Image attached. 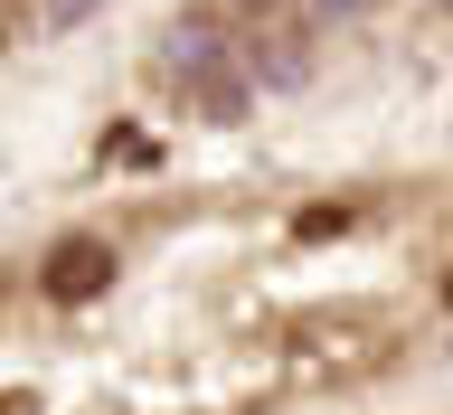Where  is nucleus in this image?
<instances>
[{
  "label": "nucleus",
  "instance_id": "nucleus-5",
  "mask_svg": "<svg viewBox=\"0 0 453 415\" xmlns=\"http://www.w3.org/2000/svg\"><path fill=\"white\" fill-rule=\"evenodd\" d=\"M349 10H368V0H311V19H349Z\"/></svg>",
  "mask_w": 453,
  "mask_h": 415
},
{
  "label": "nucleus",
  "instance_id": "nucleus-1",
  "mask_svg": "<svg viewBox=\"0 0 453 415\" xmlns=\"http://www.w3.org/2000/svg\"><path fill=\"white\" fill-rule=\"evenodd\" d=\"M170 76H180V95H189V113H208V123H236L246 113V76L226 66V38L218 28H180L170 38Z\"/></svg>",
  "mask_w": 453,
  "mask_h": 415
},
{
  "label": "nucleus",
  "instance_id": "nucleus-7",
  "mask_svg": "<svg viewBox=\"0 0 453 415\" xmlns=\"http://www.w3.org/2000/svg\"><path fill=\"white\" fill-rule=\"evenodd\" d=\"M434 10H453V0H434Z\"/></svg>",
  "mask_w": 453,
  "mask_h": 415
},
{
  "label": "nucleus",
  "instance_id": "nucleus-2",
  "mask_svg": "<svg viewBox=\"0 0 453 415\" xmlns=\"http://www.w3.org/2000/svg\"><path fill=\"white\" fill-rule=\"evenodd\" d=\"M38 283H48V303H66V311L95 303V293H113V246H104V236H66Z\"/></svg>",
  "mask_w": 453,
  "mask_h": 415
},
{
  "label": "nucleus",
  "instance_id": "nucleus-3",
  "mask_svg": "<svg viewBox=\"0 0 453 415\" xmlns=\"http://www.w3.org/2000/svg\"><path fill=\"white\" fill-rule=\"evenodd\" d=\"M255 76L293 85V76H303V48H293V38H255Z\"/></svg>",
  "mask_w": 453,
  "mask_h": 415
},
{
  "label": "nucleus",
  "instance_id": "nucleus-4",
  "mask_svg": "<svg viewBox=\"0 0 453 415\" xmlns=\"http://www.w3.org/2000/svg\"><path fill=\"white\" fill-rule=\"evenodd\" d=\"M340 227H349V208H340V198H321V208H303V236H340Z\"/></svg>",
  "mask_w": 453,
  "mask_h": 415
},
{
  "label": "nucleus",
  "instance_id": "nucleus-6",
  "mask_svg": "<svg viewBox=\"0 0 453 415\" xmlns=\"http://www.w3.org/2000/svg\"><path fill=\"white\" fill-rule=\"evenodd\" d=\"M48 10H57V28H66V19H85V10H95V0H48Z\"/></svg>",
  "mask_w": 453,
  "mask_h": 415
}]
</instances>
